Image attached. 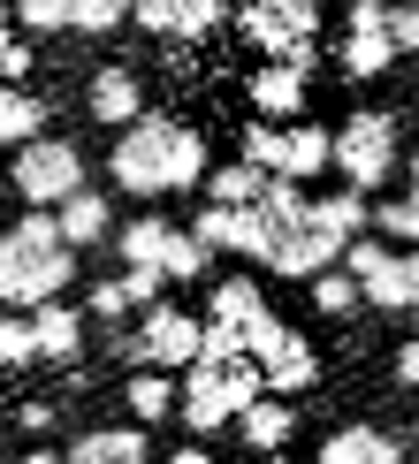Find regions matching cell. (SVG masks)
<instances>
[{"mask_svg": "<svg viewBox=\"0 0 419 464\" xmlns=\"http://www.w3.org/2000/svg\"><path fill=\"white\" fill-rule=\"evenodd\" d=\"M206 176H214V145L176 114H145V122L114 130L107 145V183L130 198H176V190H199Z\"/></svg>", "mask_w": 419, "mask_h": 464, "instance_id": "1", "label": "cell"}, {"mask_svg": "<svg viewBox=\"0 0 419 464\" xmlns=\"http://www.w3.org/2000/svg\"><path fill=\"white\" fill-rule=\"evenodd\" d=\"M69 282H76V244L62 237V214L24 206L15 228L0 237V297H8V313H38Z\"/></svg>", "mask_w": 419, "mask_h": 464, "instance_id": "2", "label": "cell"}, {"mask_svg": "<svg viewBox=\"0 0 419 464\" xmlns=\"http://www.w3.org/2000/svg\"><path fill=\"white\" fill-rule=\"evenodd\" d=\"M259 396H267L259 358H237V365L199 358V365H183V427L190 434H221L229 419H244Z\"/></svg>", "mask_w": 419, "mask_h": 464, "instance_id": "3", "label": "cell"}, {"mask_svg": "<svg viewBox=\"0 0 419 464\" xmlns=\"http://www.w3.org/2000/svg\"><path fill=\"white\" fill-rule=\"evenodd\" d=\"M114 251H122V266H145V275H168V282H199L214 266V244L199 228H176L168 214H138L130 228H114Z\"/></svg>", "mask_w": 419, "mask_h": 464, "instance_id": "4", "label": "cell"}, {"mask_svg": "<svg viewBox=\"0 0 419 464\" xmlns=\"http://www.w3.org/2000/svg\"><path fill=\"white\" fill-rule=\"evenodd\" d=\"M336 176L351 190H381L389 176H404V138H396V114L381 107H351L336 130Z\"/></svg>", "mask_w": 419, "mask_h": 464, "instance_id": "5", "label": "cell"}, {"mask_svg": "<svg viewBox=\"0 0 419 464\" xmlns=\"http://www.w3.org/2000/svg\"><path fill=\"white\" fill-rule=\"evenodd\" d=\"M8 183H15V198H24V206L54 214V206H69L76 190H84V152H76L69 138H38V145L15 152Z\"/></svg>", "mask_w": 419, "mask_h": 464, "instance_id": "6", "label": "cell"}, {"mask_svg": "<svg viewBox=\"0 0 419 464\" xmlns=\"http://www.w3.org/2000/svg\"><path fill=\"white\" fill-rule=\"evenodd\" d=\"M237 38L267 62H290L305 38H320V0H237Z\"/></svg>", "mask_w": 419, "mask_h": 464, "instance_id": "7", "label": "cell"}, {"mask_svg": "<svg viewBox=\"0 0 419 464\" xmlns=\"http://www.w3.org/2000/svg\"><path fill=\"white\" fill-rule=\"evenodd\" d=\"M343 266L358 275V289H366L374 313H412L419 289H412V251H389L381 237H358L351 251H343Z\"/></svg>", "mask_w": 419, "mask_h": 464, "instance_id": "8", "label": "cell"}, {"mask_svg": "<svg viewBox=\"0 0 419 464\" xmlns=\"http://www.w3.org/2000/svg\"><path fill=\"white\" fill-rule=\"evenodd\" d=\"M138 358L145 365H199L206 358V327L183 313V304H152V313H138Z\"/></svg>", "mask_w": 419, "mask_h": 464, "instance_id": "9", "label": "cell"}, {"mask_svg": "<svg viewBox=\"0 0 419 464\" xmlns=\"http://www.w3.org/2000/svg\"><path fill=\"white\" fill-rule=\"evenodd\" d=\"M84 107H92V122H107V130H130V122H145V76L130 69V62H107V69H92V84H84Z\"/></svg>", "mask_w": 419, "mask_h": 464, "instance_id": "10", "label": "cell"}, {"mask_svg": "<svg viewBox=\"0 0 419 464\" xmlns=\"http://www.w3.org/2000/svg\"><path fill=\"white\" fill-rule=\"evenodd\" d=\"M161 289H168V275L122 266V275H107V282H92V289H84V313H92V320H130V313H152V304H168Z\"/></svg>", "mask_w": 419, "mask_h": 464, "instance_id": "11", "label": "cell"}, {"mask_svg": "<svg viewBox=\"0 0 419 464\" xmlns=\"http://www.w3.org/2000/svg\"><path fill=\"white\" fill-rule=\"evenodd\" d=\"M320 464H404V434L381 427V419H343L320 441Z\"/></svg>", "mask_w": 419, "mask_h": 464, "instance_id": "12", "label": "cell"}, {"mask_svg": "<svg viewBox=\"0 0 419 464\" xmlns=\"http://www.w3.org/2000/svg\"><path fill=\"white\" fill-rule=\"evenodd\" d=\"M259 373H267V396H305V389H320V351L297 335V327H282V335L259 351Z\"/></svg>", "mask_w": 419, "mask_h": 464, "instance_id": "13", "label": "cell"}, {"mask_svg": "<svg viewBox=\"0 0 419 464\" xmlns=\"http://www.w3.org/2000/svg\"><path fill=\"white\" fill-rule=\"evenodd\" d=\"M190 228H199L214 251H237V259H259V251H267V206H214V198H206V214Z\"/></svg>", "mask_w": 419, "mask_h": 464, "instance_id": "14", "label": "cell"}, {"mask_svg": "<svg viewBox=\"0 0 419 464\" xmlns=\"http://www.w3.org/2000/svg\"><path fill=\"white\" fill-rule=\"evenodd\" d=\"M244 100H252L267 122H305V69L290 62H259L244 76Z\"/></svg>", "mask_w": 419, "mask_h": 464, "instance_id": "15", "label": "cell"}, {"mask_svg": "<svg viewBox=\"0 0 419 464\" xmlns=\"http://www.w3.org/2000/svg\"><path fill=\"white\" fill-rule=\"evenodd\" d=\"M328 168H336V130H320V122H282V168H275V176L313 183V176H328Z\"/></svg>", "mask_w": 419, "mask_h": 464, "instance_id": "16", "label": "cell"}, {"mask_svg": "<svg viewBox=\"0 0 419 464\" xmlns=\"http://www.w3.org/2000/svg\"><path fill=\"white\" fill-rule=\"evenodd\" d=\"M54 100H38V92H24V84H8L0 92V145L8 152H24V145H38V138H54Z\"/></svg>", "mask_w": 419, "mask_h": 464, "instance_id": "17", "label": "cell"}, {"mask_svg": "<svg viewBox=\"0 0 419 464\" xmlns=\"http://www.w3.org/2000/svg\"><path fill=\"white\" fill-rule=\"evenodd\" d=\"M122 396H130V419H138V427H152V419H168V411H183V381L168 373V365H138Z\"/></svg>", "mask_w": 419, "mask_h": 464, "instance_id": "18", "label": "cell"}, {"mask_svg": "<svg viewBox=\"0 0 419 464\" xmlns=\"http://www.w3.org/2000/svg\"><path fill=\"white\" fill-rule=\"evenodd\" d=\"M84 320H92V313H76V304H62V297L31 313V327H38V351H46V365H69L76 351H84Z\"/></svg>", "mask_w": 419, "mask_h": 464, "instance_id": "19", "label": "cell"}, {"mask_svg": "<svg viewBox=\"0 0 419 464\" xmlns=\"http://www.w3.org/2000/svg\"><path fill=\"white\" fill-rule=\"evenodd\" d=\"M237 427H244V441H252V457H282L290 434H297V411H290V396H259Z\"/></svg>", "mask_w": 419, "mask_h": 464, "instance_id": "20", "label": "cell"}, {"mask_svg": "<svg viewBox=\"0 0 419 464\" xmlns=\"http://www.w3.org/2000/svg\"><path fill=\"white\" fill-rule=\"evenodd\" d=\"M69 464H145V427H92V434H76Z\"/></svg>", "mask_w": 419, "mask_h": 464, "instance_id": "21", "label": "cell"}, {"mask_svg": "<svg viewBox=\"0 0 419 464\" xmlns=\"http://www.w3.org/2000/svg\"><path fill=\"white\" fill-rule=\"evenodd\" d=\"M54 214H62V237L76 244V251H92V244H107L114 237V206H107V190H76L69 206H54Z\"/></svg>", "mask_w": 419, "mask_h": 464, "instance_id": "22", "label": "cell"}, {"mask_svg": "<svg viewBox=\"0 0 419 464\" xmlns=\"http://www.w3.org/2000/svg\"><path fill=\"white\" fill-rule=\"evenodd\" d=\"M396 53H404V46H396L389 31H343V46H336V69L351 76V84H366V76H381V69L396 62Z\"/></svg>", "mask_w": 419, "mask_h": 464, "instance_id": "23", "label": "cell"}, {"mask_svg": "<svg viewBox=\"0 0 419 464\" xmlns=\"http://www.w3.org/2000/svg\"><path fill=\"white\" fill-rule=\"evenodd\" d=\"M275 304L259 297V282L252 275H229V282H214V304H206V320H229V327H259Z\"/></svg>", "mask_w": 419, "mask_h": 464, "instance_id": "24", "label": "cell"}, {"mask_svg": "<svg viewBox=\"0 0 419 464\" xmlns=\"http://www.w3.org/2000/svg\"><path fill=\"white\" fill-rule=\"evenodd\" d=\"M305 304H313L320 320H351L358 304H366V289H358V275H351V266H328V275H313V282H305Z\"/></svg>", "mask_w": 419, "mask_h": 464, "instance_id": "25", "label": "cell"}, {"mask_svg": "<svg viewBox=\"0 0 419 464\" xmlns=\"http://www.w3.org/2000/svg\"><path fill=\"white\" fill-rule=\"evenodd\" d=\"M267 183H275L267 168H252V160H221L214 176H206V198H214V206H259Z\"/></svg>", "mask_w": 419, "mask_h": 464, "instance_id": "26", "label": "cell"}, {"mask_svg": "<svg viewBox=\"0 0 419 464\" xmlns=\"http://www.w3.org/2000/svg\"><path fill=\"white\" fill-rule=\"evenodd\" d=\"M0 365H8V373H31V365H46L31 313H8V320H0Z\"/></svg>", "mask_w": 419, "mask_h": 464, "instance_id": "27", "label": "cell"}, {"mask_svg": "<svg viewBox=\"0 0 419 464\" xmlns=\"http://www.w3.org/2000/svg\"><path fill=\"white\" fill-rule=\"evenodd\" d=\"M237 160H252V168L275 176V168H282V122H244L237 130Z\"/></svg>", "mask_w": 419, "mask_h": 464, "instance_id": "28", "label": "cell"}, {"mask_svg": "<svg viewBox=\"0 0 419 464\" xmlns=\"http://www.w3.org/2000/svg\"><path fill=\"white\" fill-rule=\"evenodd\" d=\"M374 237H396L404 251H419V198H381V214H374Z\"/></svg>", "mask_w": 419, "mask_h": 464, "instance_id": "29", "label": "cell"}, {"mask_svg": "<svg viewBox=\"0 0 419 464\" xmlns=\"http://www.w3.org/2000/svg\"><path fill=\"white\" fill-rule=\"evenodd\" d=\"M24 31H76V0H15Z\"/></svg>", "mask_w": 419, "mask_h": 464, "instance_id": "30", "label": "cell"}, {"mask_svg": "<svg viewBox=\"0 0 419 464\" xmlns=\"http://www.w3.org/2000/svg\"><path fill=\"white\" fill-rule=\"evenodd\" d=\"M122 24H130V0H76V31L84 38H107Z\"/></svg>", "mask_w": 419, "mask_h": 464, "instance_id": "31", "label": "cell"}, {"mask_svg": "<svg viewBox=\"0 0 419 464\" xmlns=\"http://www.w3.org/2000/svg\"><path fill=\"white\" fill-rule=\"evenodd\" d=\"M31 62H38V46H31V38H15V24H8V38H0V76H8V84H24Z\"/></svg>", "mask_w": 419, "mask_h": 464, "instance_id": "32", "label": "cell"}, {"mask_svg": "<svg viewBox=\"0 0 419 464\" xmlns=\"http://www.w3.org/2000/svg\"><path fill=\"white\" fill-rule=\"evenodd\" d=\"M389 38L404 53H419V0H389Z\"/></svg>", "mask_w": 419, "mask_h": 464, "instance_id": "33", "label": "cell"}, {"mask_svg": "<svg viewBox=\"0 0 419 464\" xmlns=\"http://www.w3.org/2000/svg\"><path fill=\"white\" fill-rule=\"evenodd\" d=\"M343 31H389V0H351Z\"/></svg>", "mask_w": 419, "mask_h": 464, "instance_id": "34", "label": "cell"}, {"mask_svg": "<svg viewBox=\"0 0 419 464\" xmlns=\"http://www.w3.org/2000/svg\"><path fill=\"white\" fill-rule=\"evenodd\" d=\"M54 419H62V411H54L46 396H31V403H15V427H24V434H54Z\"/></svg>", "mask_w": 419, "mask_h": 464, "instance_id": "35", "label": "cell"}, {"mask_svg": "<svg viewBox=\"0 0 419 464\" xmlns=\"http://www.w3.org/2000/svg\"><path fill=\"white\" fill-rule=\"evenodd\" d=\"M389 365H396V381H404V389H419V335H412V343H396Z\"/></svg>", "mask_w": 419, "mask_h": 464, "instance_id": "36", "label": "cell"}, {"mask_svg": "<svg viewBox=\"0 0 419 464\" xmlns=\"http://www.w3.org/2000/svg\"><path fill=\"white\" fill-rule=\"evenodd\" d=\"M404 198H419V145L404 152Z\"/></svg>", "mask_w": 419, "mask_h": 464, "instance_id": "37", "label": "cell"}, {"mask_svg": "<svg viewBox=\"0 0 419 464\" xmlns=\"http://www.w3.org/2000/svg\"><path fill=\"white\" fill-rule=\"evenodd\" d=\"M15 464H69V457H54V450H31V457H15Z\"/></svg>", "mask_w": 419, "mask_h": 464, "instance_id": "38", "label": "cell"}, {"mask_svg": "<svg viewBox=\"0 0 419 464\" xmlns=\"http://www.w3.org/2000/svg\"><path fill=\"white\" fill-rule=\"evenodd\" d=\"M259 464H297V457H259Z\"/></svg>", "mask_w": 419, "mask_h": 464, "instance_id": "39", "label": "cell"}, {"mask_svg": "<svg viewBox=\"0 0 419 464\" xmlns=\"http://www.w3.org/2000/svg\"><path fill=\"white\" fill-rule=\"evenodd\" d=\"M412 335H419V304H412Z\"/></svg>", "mask_w": 419, "mask_h": 464, "instance_id": "40", "label": "cell"}]
</instances>
